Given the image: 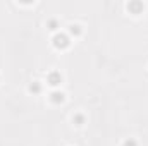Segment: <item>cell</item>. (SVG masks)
I'll return each mask as SVG.
<instances>
[{
    "label": "cell",
    "mask_w": 148,
    "mask_h": 146,
    "mask_svg": "<svg viewBox=\"0 0 148 146\" xmlns=\"http://www.w3.org/2000/svg\"><path fill=\"white\" fill-rule=\"evenodd\" d=\"M127 9H129V10H133L134 14H138V12L143 9V3H129V5H127Z\"/></svg>",
    "instance_id": "277c9868"
},
{
    "label": "cell",
    "mask_w": 148,
    "mask_h": 146,
    "mask_svg": "<svg viewBox=\"0 0 148 146\" xmlns=\"http://www.w3.org/2000/svg\"><path fill=\"white\" fill-rule=\"evenodd\" d=\"M29 91H31V93H40V91H41V86H40L38 81H35V83L29 86Z\"/></svg>",
    "instance_id": "5b68a950"
},
{
    "label": "cell",
    "mask_w": 148,
    "mask_h": 146,
    "mask_svg": "<svg viewBox=\"0 0 148 146\" xmlns=\"http://www.w3.org/2000/svg\"><path fill=\"white\" fill-rule=\"evenodd\" d=\"M50 102L52 103H62L64 102V93L62 91H53L50 95Z\"/></svg>",
    "instance_id": "3957f363"
},
{
    "label": "cell",
    "mask_w": 148,
    "mask_h": 146,
    "mask_svg": "<svg viewBox=\"0 0 148 146\" xmlns=\"http://www.w3.org/2000/svg\"><path fill=\"white\" fill-rule=\"evenodd\" d=\"M74 124H76V126H81V124H83V122H84V117H83V115H74Z\"/></svg>",
    "instance_id": "52a82bcc"
},
{
    "label": "cell",
    "mask_w": 148,
    "mask_h": 146,
    "mask_svg": "<svg viewBox=\"0 0 148 146\" xmlns=\"http://www.w3.org/2000/svg\"><path fill=\"white\" fill-rule=\"evenodd\" d=\"M48 29H52V31H55V29H57V21H53V19H50V21H48Z\"/></svg>",
    "instance_id": "ba28073f"
},
{
    "label": "cell",
    "mask_w": 148,
    "mask_h": 146,
    "mask_svg": "<svg viewBox=\"0 0 148 146\" xmlns=\"http://www.w3.org/2000/svg\"><path fill=\"white\" fill-rule=\"evenodd\" d=\"M53 46L55 48H67L69 46V36L67 35H55L53 36Z\"/></svg>",
    "instance_id": "6da1fadb"
},
{
    "label": "cell",
    "mask_w": 148,
    "mask_h": 146,
    "mask_svg": "<svg viewBox=\"0 0 148 146\" xmlns=\"http://www.w3.org/2000/svg\"><path fill=\"white\" fill-rule=\"evenodd\" d=\"M69 33H71V35H74V36H77V35L81 33V28H79L77 24H73V26L69 28Z\"/></svg>",
    "instance_id": "8992f818"
},
{
    "label": "cell",
    "mask_w": 148,
    "mask_h": 146,
    "mask_svg": "<svg viewBox=\"0 0 148 146\" xmlns=\"http://www.w3.org/2000/svg\"><path fill=\"white\" fill-rule=\"evenodd\" d=\"M48 83H50L52 86H59V84L62 83V76L59 72H50L48 74Z\"/></svg>",
    "instance_id": "7a4b0ae2"
},
{
    "label": "cell",
    "mask_w": 148,
    "mask_h": 146,
    "mask_svg": "<svg viewBox=\"0 0 148 146\" xmlns=\"http://www.w3.org/2000/svg\"><path fill=\"white\" fill-rule=\"evenodd\" d=\"M124 146H138V143H136L134 139H131V138H129L127 141H124Z\"/></svg>",
    "instance_id": "9c48e42d"
}]
</instances>
